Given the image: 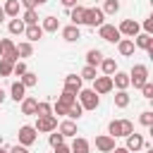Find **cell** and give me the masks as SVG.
<instances>
[{"mask_svg":"<svg viewBox=\"0 0 153 153\" xmlns=\"http://www.w3.org/2000/svg\"><path fill=\"white\" fill-rule=\"evenodd\" d=\"M76 96H79V105H81L84 110H96V108L100 105V96H98L93 88H81Z\"/></svg>","mask_w":153,"mask_h":153,"instance_id":"obj_1","label":"cell"},{"mask_svg":"<svg viewBox=\"0 0 153 153\" xmlns=\"http://www.w3.org/2000/svg\"><path fill=\"white\" fill-rule=\"evenodd\" d=\"M148 81V67L146 65H134L129 72V84H134V88H141Z\"/></svg>","mask_w":153,"mask_h":153,"instance_id":"obj_2","label":"cell"},{"mask_svg":"<svg viewBox=\"0 0 153 153\" xmlns=\"http://www.w3.org/2000/svg\"><path fill=\"white\" fill-rule=\"evenodd\" d=\"M33 129L41 131V134H50L53 129H57V117H55V115H38Z\"/></svg>","mask_w":153,"mask_h":153,"instance_id":"obj_3","label":"cell"},{"mask_svg":"<svg viewBox=\"0 0 153 153\" xmlns=\"http://www.w3.org/2000/svg\"><path fill=\"white\" fill-rule=\"evenodd\" d=\"M103 19H105V14H103V10H100V7H86V12H84V24H86V26L96 29V26L105 24Z\"/></svg>","mask_w":153,"mask_h":153,"instance_id":"obj_4","label":"cell"},{"mask_svg":"<svg viewBox=\"0 0 153 153\" xmlns=\"http://www.w3.org/2000/svg\"><path fill=\"white\" fill-rule=\"evenodd\" d=\"M17 139H19V143H22V146H26V148H29V146H33V143H36L38 131H36L31 124H22V127H19V131H17Z\"/></svg>","mask_w":153,"mask_h":153,"instance_id":"obj_5","label":"cell"},{"mask_svg":"<svg viewBox=\"0 0 153 153\" xmlns=\"http://www.w3.org/2000/svg\"><path fill=\"white\" fill-rule=\"evenodd\" d=\"M98 36H100L103 41H108V43H117V41L122 38V33H120V29H117L115 24H100V26H98Z\"/></svg>","mask_w":153,"mask_h":153,"instance_id":"obj_6","label":"cell"},{"mask_svg":"<svg viewBox=\"0 0 153 153\" xmlns=\"http://www.w3.org/2000/svg\"><path fill=\"white\" fill-rule=\"evenodd\" d=\"M117 29H120V33H122V36H127V38H134V36L141 31V24H139L136 19H124V22H122Z\"/></svg>","mask_w":153,"mask_h":153,"instance_id":"obj_7","label":"cell"},{"mask_svg":"<svg viewBox=\"0 0 153 153\" xmlns=\"http://www.w3.org/2000/svg\"><path fill=\"white\" fill-rule=\"evenodd\" d=\"M93 91L98 93V96H103V93H110L112 91V76H96L93 79Z\"/></svg>","mask_w":153,"mask_h":153,"instance_id":"obj_8","label":"cell"},{"mask_svg":"<svg viewBox=\"0 0 153 153\" xmlns=\"http://www.w3.org/2000/svg\"><path fill=\"white\" fill-rule=\"evenodd\" d=\"M124 139H127V146H124V148H127L129 153H136V151H141V148L146 146V143H143V134L131 131V134H127Z\"/></svg>","mask_w":153,"mask_h":153,"instance_id":"obj_9","label":"cell"},{"mask_svg":"<svg viewBox=\"0 0 153 153\" xmlns=\"http://www.w3.org/2000/svg\"><path fill=\"white\" fill-rule=\"evenodd\" d=\"M129 86H131V84H129V74L117 69V72L112 74V88H117V91H127Z\"/></svg>","mask_w":153,"mask_h":153,"instance_id":"obj_10","label":"cell"},{"mask_svg":"<svg viewBox=\"0 0 153 153\" xmlns=\"http://www.w3.org/2000/svg\"><path fill=\"white\" fill-rule=\"evenodd\" d=\"M96 148H98L100 153H110V151L115 148V139H112L110 134H100V136H96Z\"/></svg>","mask_w":153,"mask_h":153,"instance_id":"obj_11","label":"cell"},{"mask_svg":"<svg viewBox=\"0 0 153 153\" xmlns=\"http://www.w3.org/2000/svg\"><path fill=\"white\" fill-rule=\"evenodd\" d=\"M131 41H134V48H141V50L153 48V36H151V33H146V31H143V33L139 31V33H136Z\"/></svg>","mask_w":153,"mask_h":153,"instance_id":"obj_12","label":"cell"},{"mask_svg":"<svg viewBox=\"0 0 153 153\" xmlns=\"http://www.w3.org/2000/svg\"><path fill=\"white\" fill-rule=\"evenodd\" d=\"M81 84H84V79H81L79 74H67V76H65V91L79 93V91H81Z\"/></svg>","mask_w":153,"mask_h":153,"instance_id":"obj_13","label":"cell"},{"mask_svg":"<svg viewBox=\"0 0 153 153\" xmlns=\"http://www.w3.org/2000/svg\"><path fill=\"white\" fill-rule=\"evenodd\" d=\"M43 29H41V24H29L26 29H24V36H26V41L29 43H33V41H41L43 38Z\"/></svg>","mask_w":153,"mask_h":153,"instance_id":"obj_14","label":"cell"},{"mask_svg":"<svg viewBox=\"0 0 153 153\" xmlns=\"http://www.w3.org/2000/svg\"><path fill=\"white\" fill-rule=\"evenodd\" d=\"M62 38H65L67 43H76V41H81V31H79V26H76V24L65 26V29H62Z\"/></svg>","mask_w":153,"mask_h":153,"instance_id":"obj_15","label":"cell"},{"mask_svg":"<svg viewBox=\"0 0 153 153\" xmlns=\"http://www.w3.org/2000/svg\"><path fill=\"white\" fill-rule=\"evenodd\" d=\"M57 131H60L62 136H72V139L79 134V131H76V122H74V120H62V122L57 124Z\"/></svg>","mask_w":153,"mask_h":153,"instance_id":"obj_16","label":"cell"},{"mask_svg":"<svg viewBox=\"0 0 153 153\" xmlns=\"http://www.w3.org/2000/svg\"><path fill=\"white\" fill-rule=\"evenodd\" d=\"M69 153H91V143L84 136H74V141L69 146Z\"/></svg>","mask_w":153,"mask_h":153,"instance_id":"obj_17","label":"cell"},{"mask_svg":"<svg viewBox=\"0 0 153 153\" xmlns=\"http://www.w3.org/2000/svg\"><path fill=\"white\" fill-rule=\"evenodd\" d=\"M117 50H120V55H124V57H129V55H134V41L131 38H120L117 41Z\"/></svg>","mask_w":153,"mask_h":153,"instance_id":"obj_18","label":"cell"},{"mask_svg":"<svg viewBox=\"0 0 153 153\" xmlns=\"http://www.w3.org/2000/svg\"><path fill=\"white\" fill-rule=\"evenodd\" d=\"M36 105H38V100L33 96H24L22 98V115H36Z\"/></svg>","mask_w":153,"mask_h":153,"instance_id":"obj_19","label":"cell"},{"mask_svg":"<svg viewBox=\"0 0 153 153\" xmlns=\"http://www.w3.org/2000/svg\"><path fill=\"white\" fill-rule=\"evenodd\" d=\"M84 12H86V7H81V5L69 7V19H72V24L81 26V24H84Z\"/></svg>","mask_w":153,"mask_h":153,"instance_id":"obj_20","label":"cell"},{"mask_svg":"<svg viewBox=\"0 0 153 153\" xmlns=\"http://www.w3.org/2000/svg\"><path fill=\"white\" fill-rule=\"evenodd\" d=\"M98 67H100V72H103V74H105V76H112V74H115V72H117V62H115V60H112V57H103V60H100V65H98Z\"/></svg>","mask_w":153,"mask_h":153,"instance_id":"obj_21","label":"cell"},{"mask_svg":"<svg viewBox=\"0 0 153 153\" xmlns=\"http://www.w3.org/2000/svg\"><path fill=\"white\" fill-rule=\"evenodd\" d=\"M10 96H12L17 103H22V98L26 96V86H24L22 81H14V84L10 86Z\"/></svg>","mask_w":153,"mask_h":153,"instance_id":"obj_22","label":"cell"},{"mask_svg":"<svg viewBox=\"0 0 153 153\" xmlns=\"http://www.w3.org/2000/svg\"><path fill=\"white\" fill-rule=\"evenodd\" d=\"M41 29H43L45 33H55V31L60 29V19H57V17H45L43 24H41Z\"/></svg>","mask_w":153,"mask_h":153,"instance_id":"obj_23","label":"cell"},{"mask_svg":"<svg viewBox=\"0 0 153 153\" xmlns=\"http://www.w3.org/2000/svg\"><path fill=\"white\" fill-rule=\"evenodd\" d=\"M103 57H105V55H103L98 48H93V50H88V53H86V65H91V67H98Z\"/></svg>","mask_w":153,"mask_h":153,"instance_id":"obj_24","label":"cell"},{"mask_svg":"<svg viewBox=\"0 0 153 153\" xmlns=\"http://www.w3.org/2000/svg\"><path fill=\"white\" fill-rule=\"evenodd\" d=\"M2 10L7 17H19V0H5Z\"/></svg>","mask_w":153,"mask_h":153,"instance_id":"obj_25","label":"cell"},{"mask_svg":"<svg viewBox=\"0 0 153 153\" xmlns=\"http://www.w3.org/2000/svg\"><path fill=\"white\" fill-rule=\"evenodd\" d=\"M7 29H10V33H14V36H17V33H24L26 24H24V22H22L19 17H12V22L7 24Z\"/></svg>","mask_w":153,"mask_h":153,"instance_id":"obj_26","label":"cell"},{"mask_svg":"<svg viewBox=\"0 0 153 153\" xmlns=\"http://www.w3.org/2000/svg\"><path fill=\"white\" fill-rule=\"evenodd\" d=\"M129 103H131V98H129V93H127V91H117V93H115V108H120V110H122V108H127Z\"/></svg>","mask_w":153,"mask_h":153,"instance_id":"obj_27","label":"cell"},{"mask_svg":"<svg viewBox=\"0 0 153 153\" xmlns=\"http://www.w3.org/2000/svg\"><path fill=\"white\" fill-rule=\"evenodd\" d=\"M17 48V53H19V57H31L33 55V45L29 43V41H22L19 45H14Z\"/></svg>","mask_w":153,"mask_h":153,"instance_id":"obj_28","label":"cell"},{"mask_svg":"<svg viewBox=\"0 0 153 153\" xmlns=\"http://www.w3.org/2000/svg\"><path fill=\"white\" fill-rule=\"evenodd\" d=\"M19 81H22V84H24L26 88H31V86H36V84H38V76H36L33 72H29V69H26V72H24V74L19 76Z\"/></svg>","mask_w":153,"mask_h":153,"instance_id":"obj_29","label":"cell"},{"mask_svg":"<svg viewBox=\"0 0 153 153\" xmlns=\"http://www.w3.org/2000/svg\"><path fill=\"white\" fill-rule=\"evenodd\" d=\"M81 115H84V108H81V105H79V103L74 100V103H72V105L67 108V120H79Z\"/></svg>","mask_w":153,"mask_h":153,"instance_id":"obj_30","label":"cell"},{"mask_svg":"<svg viewBox=\"0 0 153 153\" xmlns=\"http://www.w3.org/2000/svg\"><path fill=\"white\" fill-rule=\"evenodd\" d=\"M19 19H22L26 26H29V24H38V12H36V10H24V14H22Z\"/></svg>","mask_w":153,"mask_h":153,"instance_id":"obj_31","label":"cell"},{"mask_svg":"<svg viewBox=\"0 0 153 153\" xmlns=\"http://www.w3.org/2000/svg\"><path fill=\"white\" fill-rule=\"evenodd\" d=\"M76 100V93H72V91H65L62 88V93L57 96V103H62V105H72Z\"/></svg>","mask_w":153,"mask_h":153,"instance_id":"obj_32","label":"cell"},{"mask_svg":"<svg viewBox=\"0 0 153 153\" xmlns=\"http://www.w3.org/2000/svg\"><path fill=\"white\" fill-rule=\"evenodd\" d=\"M117 12H120V0H105L103 14H117Z\"/></svg>","mask_w":153,"mask_h":153,"instance_id":"obj_33","label":"cell"},{"mask_svg":"<svg viewBox=\"0 0 153 153\" xmlns=\"http://www.w3.org/2000/svg\"><path fill=\"white\" fill-rule=\"evenodd\" d=\"M38 115H53V105L48 103V100H38V105H36V117Z\"/></svg>","mask_w":153,"mask_h":153,"instance_id":"obj_34","label":"cell"},{"mask_svg":"<svg viewBox=\"0 0 153 153\" xmlns=\"http://www.w3.org/2000/svg\"><path fill=\"white\" fill-rule=\"evenodd\" d=\"M12 50H14V43H12L10 38H2V41H0V57H5V55H10Z\"/></svg>","mask_w":153,"mask_h":153,"instance_id":"obj_35","label":"cell"},{"mask_svg":"<svg viewBox=\"0 0 153 153\" xmlns=\"http://www.w3.org/2000/svg\"><path fill=\"white\" fill-rule=\"evenodd\" d=\"M12 62L10 60H5V57H0V76H12Z\"/></svg>","mask_w":153,"mask_h":153,"instance_id":"obj_36","label":"cell"},{"mask_svg":"<svg viewBox=\"0 0 153 153\" xmlns=\"http://www.w3.org/2000/svg\"><path fill=\"white\" fill-rule=\"evenodd\" d=\"M81 79H86V81H93L98 74H96V67H91V65H86L84 69H81V74H79Z\"/></svg>","mask_w":153,"mask_h":153,"instance_id":"obj_37","label":"cell"},{"mask_svg":"<svg viewBox=\"0 0 153 153\" xmlns=\"http://www.w3.org/2000/svg\"><path fill=\"white\" fill-rule=\"evenodd\" d=\"M108 134H110L112 139H117V136H122V129H120V120H112V122L108 124Z\"/></svg>","mask_w":153,"mask_h":153,"instance_id":"obj_38","label":"cell"},{"mask_svg":"<svg viewBox=\"0 0 153 153\" xmlns=\"http://www.w3.org/2000/svg\"><path fill=\"white\" fill-rule=\"evenodd\" d=\"M48 141H50V146L55 148V146H60V143H65V136H62V134H60L57 129H53V131H50V136H48Z\"/></svg>","mask_w":153,"mask_h":153,"instance_id":"obj_39","label":"cell"},{"mask_svg":"<svg viewBox=\"0 0 153 153\" xmlns=\"http://www.w3.org/2000/svg\"><path fill=\"white\" fill-rule=\"evenodd\" d=\"M139 122H141L143 127H153V112H151V110H143L141 117H139Z\"/></svg>","mask_w":153,"mask_h":153,"instance_id":"obj_40","label":"cell"},{"mask_svg":"<svg viewBox=\"0 0 153 153\" xmlns=\"http://www.w3.org/2000/svg\"><path fill=\"white\" fill-rule=\"evenodd\" d=\"M120 129H122V136H127V134L134 131V122L131 120H120Z\"/></svg>","mask_w":153,"mask_h":153,"instance_id":"obj_41","label":"cell"},{"mask_svg":"<svg viewBox=\"0 0 153 153\" xmlns=\"http://www.w3.org/2000/svg\"><path fill=\"white\" fill-rule=\"evenodd\" d=\"M24 72H26V65H24L22 60H17V62H14V67H12V74H14V76H22Z\"/></svg>","mask_w":153,"mask_h":153,"instance_id":"obj_42","label":"cell"},{"mask_svg":"<svg viewBox=\"0 0 153 153\" xmlns=\"http://www.w3.org/2000/svg\"><path fill=\"white\" fill-rule=\"evenodd\" d=\"M141 93H143V98H146V100H151V98H153V84H151V81H146V84L141 86Z\"/></svg>","mask_w":153,"mask_h":153,"instance_id":"obj_43","label":"cell"},{"mask_svg":"<svg viewBox=\"0 0 153 153\" xmlns=\"http://www.w3.org/2000/svg\"><path fill=\"white\" fill-rule=\"evenodd\" d=\"M67 108H69V105L55 103V105H53V115H62V117H67Z\"/></svg>","mask_w":153,"mask_h":153,"instance_id":"obj_44","label":"cell"},{"mask_svg":"<svg viewBox=\"0 0 153 153\" xmlns=\"http://www.w3.org/2000/svg\"><path fill=\"white\" fill-rule=\"evenodd\" d=\"M19 5H24V10H36V0H19Z\"/></svg>","mask_w":153,"mask_h":153,"instance_id":"obj_45","label":"cell"},{"mask_svg":"<svg viewBox=\"0 0 153 153\" xmlns=\"http://www.w3.org/2000/svg\"><path fill=\"white\" fill-rule=\"evenodd\" d=\"M143 31H146V33H153V17H148V19L143 22Z\"/></svg>","mask_w":153,"mask_h":153,"instance_id":"obj_46","label":"cell"},{"mask_svg":"<svg viewBox=\"0 0 153 153\" xmlns=\"http://www.w3.org/2000/svg\"><path fill=\"white\" fill-rule=\"evenodd\" d=\"M10 153H29V148H26V146H22V143H17V146H12V148H10Z\"/></svg>","mask_w":153,"mask_h":153,"instance_id":"obj_47","label":"cell"},{"mask_svg":"<svg viewBox=\"0 0 153 153\" xmlns=\"http://www.w3.org/2000/svg\"><path fill=\"white\" fill-rule=\"evenodd\" d=\"M53 151H55V153H69V146H65V143H60V146H55Z\"/></svg>","mask_w":153,"mask_h":153,"instance_id":"obj_48","label":"cell"},{"mask_svg":"<svg viewBox=\"0 0 153 153\" xmlns=\"http://www.w3.org/2000/svg\"><path fill=\"white\" fill-rule=\"evenodd\" d=\"M110 153H129V151H127V148H124V146H115V148H112V151H110Z\"/></svg>","mask_w":153,"mask_h":153,"instance_id":"obj_49","label":"cell"},{"mask_svg":"<svg viewBox=\"0 0 153 153\" xmlns=\"http://www.w3.org/2000/svg\"><path fill=\"white\" fill-rule=\"evenodd\" d=\"M60 2H62L65 7H74V5H76V0H60Z\"/></svg>","mask_w":153,"mask_h":153,"instance_id":"obj_50","label":"cell"},{"mask_svg":"<svg viewBox=\"0 0 153 153\" xmlns=\"http://www.w3.org/2000/svg\"><path fill=\"white\" fill-rule=\"evenodd\" d=\"M5 98H7V93H5V91H2V88H0V105H2V103H5Z\"/></svg>","mask_w":153,"mask_h":153,"instance_id":"obj_51","label":"cell"},{"mask_svg":"<svg viewBox=\"0 0 153 153\" xmlns=\"http://www.w3.org/2000/svg\"><path fill=\"white\" fill-rule=\"evenodd\" d=\"M5 17H7V14H5V10H2V7H0V24H2V22H5Z\"/></svg>","mask_w":153,"mask_h":153,"instance_id":"obj_52","label":"cell"},{"mask_svg":"<svg viewBox=\"0 0 153 153\" xmlns=\"http://www.w3.org/2000/svg\"><path fill=\"white\" fill-rule=\"evenodd\" d=\"M45 2H48V0H36V5H45Z\"/></svg>","mask_w":153,"mask_h":153,"instance_id":"obj_53","label":"cell"},{"mask_svg":"<svg viewBox=\"0 0 153 153\" xmlns=\"http://www.w3.org/2000/svg\"><path fill=\"white\" fill-rule=\"evenodd\" d=\"M146 153H153V146H148V148H146Z\"/></svg>","mask_w":153,"mask_h":153,"instance_id":"obj_54","label":"cell"},{"mask_svg":"<svg viewBox=\"0 0 153 153\" xmlns=\"http://www.w3.org/2000/svg\"><path fill=\"white\" fill-rule=\"evenodd\" d=\"M0 153H10V151H7V148H2V146H0Z\"/></svg>","mask_w":153,"mask_h":153,"instance_id":"obj_55","label":"cell"}]
</instances>
